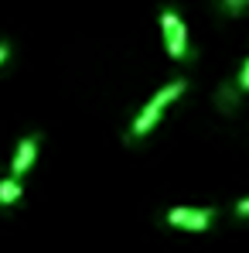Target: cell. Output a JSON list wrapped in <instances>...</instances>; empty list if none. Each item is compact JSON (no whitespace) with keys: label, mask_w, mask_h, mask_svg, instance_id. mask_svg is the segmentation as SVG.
<instances>
[{"label":"cell","mask_w":249,"mask_h":253,"mask_svg":"<svg viewBox=\"0 0 249 253\" xmlns=\"http://www.w3.org/2000/svg\"><path fill=\"white\" fill-rule=\"evenodd\" d=\"M239 96H243L239 83H222L218 92H215V106H218L222 113H236V110H239Z\"/></svg>","instance_id":"8992f818"},{"label":"cell","mask_w":249,"mask_h":253,"mask_svg":"<svg viewBox=\"0 0 249 253\" xmlns=\"http://www.w3.org/2000/svg\"><path fill=\"white\" fill-rule=\"evenodd\" d=\"M21 199H24V178L3 174L0 178V209H14V206H21Z\"/></svg>","instance_id":"5b68a950"},{"label":"cell","mask_w":249,"mask_h":253,"mask_svg":"<svg viewBox=\"0 0 249 253\" xmlns=\"http://www.w3.org/2000/svg\"><path fill=\"white\" fill-rule=\"evenodd\" d=\"M236 219H249V195H243V199H239V202H236Z\"/></svg>","instance_id":"9c48e42d"},{"label":"cell","mask_w":249,"mask_h":253,"mask_svg":"<svg viewBox=\"0 0 249 253\" xmlns=\"http://www.w3.org/2000/svg\"><path fill=\"white\" fill-rule=\"evenodd\" d=\"M41 130H31V133H24L17 144H14V154H10V174H17V178H24L28 171L35 168V161H38V154H41Z\"/></svg>","instance_id":"277c9868"},{"label":"cell","mask_w":249,"mask_h":253,"mask_svg":"<svg viewBox=\"0 0 249 253\" xmlns=\"http://www.w3.org/2000/svg\"><path fill=\"white\" fill-rule=\"evenodd\" d=\"M7 58H10V42H0V69L7 65Z\"/></svg>","instance_id":"30bf717a"},{"label":"cell","mask_w":249,"mask_h":253,"mask_svg":"<svg viewBox=\"0 0 249 253\" xmlns=\"http://www.w3.org/2000/svg\"><path fill=\"white\" fill-rule=\"evenodd\" d=\"M157 28H161V38H164V51L171 62H191V35H188V24L184 17L164 3L157 10Z\"/></svg>","instance_id":"7a4b0ae2"},{"label":"cell","mask_w":249,"mask_h":253,"mask_svg":"<svg viewBox=\"0 0 249 253\" xmlns=\"http://www.w3.org/2000/svg\"><path fill=\"white\" fill-rule=\"evenodd\" d=\"M236 83H239L243 92H249V55H246V62L239 65V72H236Z\"/></svg>","instance_id":"ba28073f"},{"label":"cell","mask_w":249,"mask_h":253,"mask_svg":"<svg viewBox=\"0 0 249 253\" xmlns=\"http://www.w3.org/2000/svg\"><path fill=\"white\" fill-rule=\"evenodd\" d=\"M188 92V79H171V83L157 85V92L133 113V120L126 126V144H140V140H147L150 133H154V126L164 120L167 106H174L181 96Z\"/></svg>","instance_id":"6da1fadb"},{"label":"cell","mask_w":249,"mask_h":253,"mask_svg":"<svg viewBox=\"0 0 249 253\" xmlns=\"http://www.w3.org/2000/svg\"><path fill=\"white\" fill-rule=\"evenodd\" d=\"M215 7H218L222 17H239L249 10V0H215Z\"/></svg>","instance_id":"52a82bcc"},{"label":"cell","mask_w":249,"mask_h":253,"mask_svg":"<svg viewBox=\"0 0 249 253\" xmlns=\"http://www.w3.org/2000/svg\"><path fill=\"white\" fill-rule=\"evenodd\" d=\"M218 209L215 206H171L164 209V226L184 229V233H205L215 226Z\"/></svg>","instance_id":"3957f363"}]
</instances>
